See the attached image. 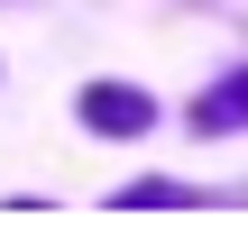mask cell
<instances>
[{
	"label": "cell",
	"mask_w": 248,
	"mask_h": 229,
	"mask_svg": "<svg viewBox=\"0 0 248 229\" xmlns=\"http://www.w3.org/2000/svg\"><path fill=\"white\" fill-rule=\"evenodd\" d=\"M83 119H92V129H110V138H138L156 110H147L129 83H101V92H83Z\"/></svg>",
	"instance_id": "1"
},
{
	"label": "cell",
	"mask_w": 248,
	"mask_h": 229,
	"mask_svg": "<svg viewBox=\"0 0 248 229\" xmlns=\"http://www.w3.org/2000/svg\"><path fill=\"white\" fill-rule=\"evenodd\" d=\"M239 119H248V73H230V83L193 110V129H239Z\"/></svg>",
	"instance_id": "2"
}]
</instances>
